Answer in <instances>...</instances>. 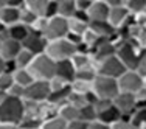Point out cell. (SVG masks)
<instances>
[{"label": "cell", "instance_id": "6da1fadb", "mask_svg": "<svg viewBox=\"0 0 146 129\" xmlns=\"http://www.w3.org/2000/svg\"><path fill=\"white\" fill-rule=\"evenodd\" d=\"M23 117H25V101H23V98L6 95V98L0 104V121L19 126Z\"/></svg>", "mask_w": 146, "mask_h": 129}, {"label": "cell", "instance_id": "7a4b0ae2", "mask_svg": "<svg viewBox=\"0 0 146 129\" xmlns=\"http://www.w3.org/2000/svg\"><path fill=\"white\" fill-rule=\"evenodd\" d=\"M117 44V56L124 64L127 70H138L141 59H143L145 50L135 45L132 41L126 42H115Z\"/></svg>", "mask_w": 146, "mask_h": 129}, {"label": "cell", "instance_id": "3957f363", "mask_svg": "<svg viewBox=\"0 0 146 129\" xmlns=\"http://www.w3.org/2000/svg\"><path fill=\"white\" fill-rule=\"evenodd\" d=\"M28 70L33 75L34 79L50 81V79L54 78V73H56V61H53V59L45 53L36 55L33 62L30 64Z\"/></svg>", "mask_w": 146, "mask_h": 129}, {"label": "cell", "instance_id": "277c9868", "mask_svg": "<svg viewBox=\"0 0 146 129\" xmlns=\"http://www.w3.org/2000/svg\"><path fill=\"white\" fill-rule=\"evenodd\" d=\"M78 51V47L72 44L67 37L62 39L48 41L45 47V55H48L53 61H64V59H72V56Z\"/></svg>", "mask_w": 146, "mask_h": 129}, {"label": "cell", "instance_id": "5b68a950", "mask_svg": "<svg viewBox=\"0 0 146 129\" xmlns=\"http://www.w3.org/2000/svg\"><path fill=\"white\" fill-rule=\"evenodd\" d=\"M92 92L95 93L100 100H110V101H113V98L120 93L118 81L115 78L96 75L95 79L92 81Z\"/></svg>", "mask_w": 146, "mask_h": 129}, {"label": "cell", "instance_id": "8992f818", "mask_svg": "<svg viewBox=\"0 0 146 129\" xmlns=\"http://www.w3.org/2000/svg\"><path fill=\"white\" fill-rule=\"evenodd\" d=\"M95 68H96V75L109 76V78H115V79H118L124 72L127 70L117 55H113V56H110V58H106V59H103V61L96 62Z\"/></svg>", "mask_w": 146, "mask_h": 129}, {"label": "cell", "instance_id": "52a82bcc", "mask_svg": "<svg viewBox=\"0 0 146 129\" xmlns=\"http://www.w3.org/2000/svg\"><path fill=\"white\" fill-rule=\"evenodd\" d=\"M93 106H95L96 114H98L96 120L107 124V126H112L115 121H118L121 118V112L115 107L113 101L110 100H98Z\"/></svg>", "mask_w": 146, "mask_h": 129}, {"label": "cell", "instance_id": "ba28073f", "mask_svg": "<svg viewBox=\"0 0 146 129\" xmlns=\"http://www.w3.org/2000/svg\"><path fill=\"white\" fill-rule=\"evenodd\" d=\"M117 81L120 92H127V93H137L145 86V78L138 70H126Z\"/></svg>", "mask_w": 146, "mask_h": 129}, {"label": "cell", "instance_id": "9c48e42d", "mask_svg": "<svg viewBox=\"0 0 146 129\" xmlns=\"http://www.w3.org/2000/svg\"><path fill=\"white\" fill-rule=\"evenodd\" d=\"M68 34V19L62 16H54L50 17L47 22L44 37L47 41H54V39H62Z\"/></svg>", "mask_w": 146, "mask_h": 129}, {"label": "cell", "instance_id": "30bf717a", "mask_svg": "<svg viewBox=\"0 0 146 129\" xmlns=\"http://www.w3.org/2000/svg\"><path fill=\"white\" fill-rule=\"evenodd\" d=\"M50 82L48 81H40V79H34L30 86L25 87L23 92V100L27 101H36V103H44L50 96Z\"/></svg>", "mask_w": 146, "mask_h": 129}, {"label": "cell", "instance_id": "8fae6325", "mask_svg": "<svg viewBox=\"0 0 146 129\" xmlns=\"http://www.w3.org/2000/svg\"><path fill=\"white\" fill-rule=\"evenodd\" d=\"M115 107L121 112V115H132L137 109V98L135 93H127V92H120L113 98Z\"/></svg>", "mask_w": 146, "mask_h": 129}, {"label": "cell", "instance_id": "7c38bea8", "mask_svg": "<svg viewBox=\"0 0 146 129\" xmlns=\"http://www.w3.org/2000/svg\"><path fill=\"white\" fill-rule=\"evenodd\" d=\"M47 42H48V41L45 39L42 34H37V33L30 31L28 37H27V39L22 42V48L31 51L33 55H40V53H45Z\"/></svg>", "mask_w": 146, "mask_h": 129}, {"label": "cell", "instance_id": "4fadbf2b", "mask_svg": "<svg viewBox=\"0 0 146 129\" xmlns=\"http://www.w3.org/2000/svg\"><path fill=\"white\" fill-rule=\"evenodd\" d=\"M54 76L62 81H65L67 84H72L75 81L76 76V68L73 65L72 59H64V61H58L56 62V73Z\"/></svg>", "mask_w": 146, "mask_h": 129}, {"label": "cell", "instance_id": "5bb4252c", "mask_svg": "<svg viewBox=\"0 0 146 129\" xmlns=\"http://www.w3.org/2000/svg\"><path fill=\"white\" fill-rule=\"evenodd\" d=\"M20 50H22V44L11 37H6L2 41V45H0V56L5 61H14Z\"/></svg>", "mask_w": 146, "mask_h": 129}, {"label": "cell", "instance_id": "9a60e30c", "mask_svg": "<svg viewBox=\"0 0 146 129\" xmlns=\"http://www.w3.org/2000/svg\"><path fill=\"white\" fill-rule=\"evenodd\" d=\"M89 28L100 37H106V39H113L117 33V28L112 27L107 20H90Z\"/></svg>", "mask_w": 146, "mask_h": 129}, {"label": "cell", "instance_id": "2e32d148", "mask_svg": "<svg viewBox=\"0 0 146 129\" xmlns=\"http://www.w3.org/2000/svg\"><path fill=\"white\" fill-rule=\"evenodd\" d=\"M129 16H131V13L127 11V8L124 5L115 6V8H110L107 22L112 27H115V28H120V27H123L124 23H126V20L129 19Z\"/></svg>", "mask_w": 146, "mask_h": 129}, {"label": "cell", "instance_id": "e0dca14e", "mask_svg": "<svg viewBox=\"0 0 146 129\" xmlns=\"http://www.w3.org/2000/svg\"><path fill=\"white\" fill-rule=\"evenodd\" d=\"M109 11H110V8L104 2H101V0H95V2L90 5L89 11H87V16H89L90 20H107Z\"/></svg>", "mask_w": 146, "mask_h": 129}, {"label": "cell", "instance_id": "ac0fdd59", "mask_svg": "<svg viewBox=\"0 0 146 129\" xmlns=\"http://www.w3.org/2000/svg\"><path fill=\"white\" fill-rule=\"evenodd\" d=\"M20 20V8L3 6L0 8V23L5 27H11Z\"/></svg>", "mask_w": 146, "mask_h": 129}, {"label": "cell", "instance_id": "d6986e66", "mask_svg": "<svg viewBox=\"0 0 146 129\" xmlns=\"http://www.w3.org/2000/svg\"><path fill=\"white\" fill-rule=\"evenodd\" d=\"M70 93H72V86L68 84V86H65V87H62V89H56V90H51L50 92V96H48V103L50 104H53V106H62V104H65L68 101V96H70Z\"/></svg>", "mask_w": 146, "mask_h": 129}, {"label": "cell", "instance_id": "ffe728a7", "mask_svg": "<svg viewBox=\"0 0 146 129\" xmlns=\"http://www.w3.org/2000/svg\"><path fill=\"white\" fill-rule=\"evenodd\" d=\"M72 62H73V65H75L76 70H81V68L95 65V61H93L92 55H90L89 51H84V50L76 51V53L72 56Z\"/></svg>", "mask_w": 146, "mask_h": 129}, {"label": "cell", "instance_id": "44dd1931", "mask_svg": "<svg viewBox=\"0 0 146 129\" xmlns=\"http://www.w3.org/2000/svg\"><path fill=\"white\" fill-rule=\"evenodd\" d=\"M30 31H31L30 27L23 25L22 22H17V23H14V25L8 27V37H11V39H14V41H17V42L22 44L23 41L28 37Z\"/></svg>", "mask_w": 146, "mask_h": 129}, {"label": "cell", "instance_id": "7402d4cb", "mask_svg": "<svg viewBox=\"0 0 146 129\" xmlns=\"http://www.w3.org/2000/svg\"><path fill=\"white\" fill-rule=\"evenodd\" d=\"M58 115L62 120L67 121V123H70V121L79 120V109L70 103H65V104H62V106L58 107Z\"/></svg>", "mask_w": 146, "mask_h": 129}, {"label": "cell", "instance_id": "603a6c76", "mask_svg": "<svg viewBox=\"0 0 146 129\" xmlns=\"http://www.w3.org/2000/svg\"><path fill=\"white\" fill-rule=\"evenodd\" d=\"M123 5L127 8L131 14L137 17L146 14V0H123Z\"/></svg>", "mask_w": 146, "mask_h": 129}, {"label": "cell", "instance_id": "cb8c5ba5", "mask_svg": "<svg viewBox=\"0 0 146 129\" xmlns=\"http://www.w3.org/2000/svg\"><path fill=\"white\" fill-rule=\"evenodd\" d=\"M58 5V16H62V17H70L75 14L76 11V6H75V0H54Z\"/></svg>", "mask_w": 146, "mask_h": 129}, {"label": "cell", "instance_id": "d4e9b609", "mask_svg": "<svg viewBox=\"0 0 146 129\" xmlns=\"http://www.w3.org/2000/svg\"><path fill=\"white\" fill-rule=\"evenodd\" d=\"M13 78H14V82L22 87H27L30 86L31 82L34 81L33 75L30 73L28 68H16L14 72H13Z\"/></svg>", "mask_w": 146, "mask_h": 129}, {"label": "cell", "instance_id": "484cf974", "mask_svg": "<svg viewBox=\"0 0 146 129\" xmlns=\"http://www.w3.org/2000/svg\"><path fill=\"white\" fill-rule=\"evenodd\" d=\"M34 56H36V55H33L31 51L25 50V48H22V50L19 51V55L16 56V59H14L16 67H17V68H28L30 64L33 62Z\"/></svg>", "mask_w": 146, "mask_h": 129}, {"label": "cell", "instance_id": "4316f807", "mask_svg": "<svg viewBox=\"0 0 146 129\" xmlns=\"http://www.w3.org/2000/svg\"><path fill=\"white\" fill-rule=\"evenodd\" d=\"M50 0H25V8L33 11L36 16H45V9L48 6Z\"/></svg>", "mask_w": 146, "mask_h": 129}, {"label": "cell", "instance_id": "83f0119b", "mask_svg": "<svg viewBox=\"0 0 146 129\" xmlns=\"http://www.w3.org/2000/svg\"><path fill=\"white\" fill-rule=\"evenodd\" d=\"M87 30H89V22L76 19V17H70V19H68V31H70V33L82 36Z\"/></svg>", "mask_w": 146, "mask_h": 129}, {"label": "cell", "instance_id": "f1b7e54d", "mask_svg": "<svg viewBox=\"0 0 146 129\" xmlns=\"http://www.w3.org/2000/svg\"><path fill=\"white\" fill-rule=\"evenodd\" d=\"M40 129H67V121L62 120L59 115H54L51 118L44 120L40 124Z\"/></svg>", "mask_w": 146, "mask_h": 129}, {"label": "cell", "instance_id": "f546056e", "mask_svg": "<svg viewBox=\"0 0 146 129\" xmlns=\"http://www.w3.org/2000/svg\"><path fill=\"white\" fill-rule=\"evenodd\" d=\"M98 118V114H96V109L93 104H86L84 107L79 109V120L86 121V123H92Z\"/></svg>", "mask_w": 146, "mask_h": 129}, {"label": "cell", "instance_id": "4dcf8cb0", "mask_svg": "<svg viewBox=\"0 0 146 129\" xmlns=\"http://www.w3.org/2000/svg\"><path fill=\"white\" fill-rule=\"evenodd\" d=\"M95 76H96V68H95V65H92V67H86V68H81V70H76L75 79L92 82L95 79Z\"/></svg>", "mask_w": 146, "mask_h": 129}, {"label": "cell", "instance_id": "1f68e13d", "mask_svg": "<svg viewBox=\"0 0 146 129\" xmlns=\"http://www.w3.org/2000/svg\"><path fill=\"white\" fill-rule=\"evenodd\" d=\"M132 115H121V118L110 126V129H140L132 123Z\"/></svg>", "mask_w": 146, "mask_h": 129}, {"label": "cell", "instance_id": "d6a6232c", "mask_svg": "<svg viewBox=\"0 0 146 129\" xmlns=\"http://www.w3.org/2000/svg\"><path fill=\"white\" fill-rule=\"evenodd\" d=\"M37 17H39V16H36L33 11H30V9L25 8V6H22V8H20V20H19V22H22L23 25L31 27L34 22H36Z\"/></svg>", "mask_w": 146, "mask_h": 129}, {"label": "cell", "instance_id": "836d02e7", "mask_svg": "<svg viewBox=\"0 0 146 129\" xmlns=\"http://www.w3.org/2000/svg\"><path fill=\"white\" fill-rule=\"evenodd\" d=\"M132 123L135 124L137 128H143L146 124V106L145 107H138V109H135V112L132 114Z\"/></svg>", "mask_w": 146, "mask_h": 129}, {"label": "cell", "instance_id": "e575fe53", "mask_svg": "<svg viewBox=\"0 0 146 129\" xmlns=\"http://www.w3.org/2000/svg\"><path fill=\"white\" fill-rule=\"evenodd\" d=\"M14 84V78H13V73L9 72H3L0 73V90L2 92H6L11 89V86Z\"/></svg>", "mask_w": 146, "mask_h": 129}, {"label": "cell", "instance_id": "d590c367", "mask_svg": "<svg viewBox=\"0 0 146 129\" xmlns=\"http://www.w3.org/2000/svg\"><path fill=\"white\" fill-rule=\"evenodd\" d=\"M67 103L73 104V106H76L78 109H81V107H84L86 104H87V101H86V95L84 93H78V92H73L70 93V96H68V101Z\"/></svg>", "mask_w": 146, "mask_h": 129}, {"label": "cell", "instance_id": "8d00e7d4", "mask_svg": "<svg viewBox=\"0 0 146 129\" xmlns=\"http://www.w3.org/2000/svg\"><path fill=\"white\" fill-rule=\"evenodd\" d=\"M70 86H72L73 92H78V93H87V92L92 90V82L81 81V79H75Z\"/></svg>", "mask_w": 146, "mask_h": 129}, {"label": "cell", "instance_id": "74e56055", "mask_svg": "<svg viewBox=\"0 0 146 129\" xmlns=\"http://www.w3.org/2000/svg\"><path fill=\"white\" fill-rule=\"evenodd\" d=\"M47 22H48V17H44V16H39L36 19V22L30 27V30L33 33H37V34H42L45 33V28H47Z\"/></svg>", "mask_w": 146, "mask_h": 129}, {"label": "cell", "instance_id": "f35d334b", "mask_svg": "<svg viewBox=\"0 0 146 129\" xmlns=\"http://www.w3.org/2000/svg\"><path fill=\"white\" fill-rule=\"evenodd\" d=\"M23 92H25V87H22V86H19L14 82V84L11 86V89L8 90V95L17 96V98H23Z\"/></svg>", "mask_w": 146, "mask_h": 129}, {"label": "cell", "instance_id": "ab89813d", "mask_svg": "<svg viewBox=\"0 0 146 129\" xmlns=\"http://www.w3.org/2000/svg\"><path fill=\"white\" fill-rule=\"evenodd\" d=\"M54 16H58V5H56L54 0H50L47 9H45V16L44 17H48V19H50V17H54Z\"/></svg>", "mask_w": 146, "mask_h": 129}, {"label": "cell", "instance_id": "60d3db41", "mask_svg": "<svg viewBox=\"0 0 146 129\" xmlns=\"http://www.w3.org/2000/svg\"><path fill=\"white\" fill-rule=\"evenodd\" d=\"M92 0H75V6H76V9L78 11H84V13H87L89 11V8H90V5H92Z\"/></svg>", "mask_w": 146, "mask_h": 129}, {"label": "cell", "instance_id": "b9f144b4", "mask_svg": "<svg viewBox=\"0 0 146 129\" xmlns=\"http://www.w3.org/2000/svg\"><path fill=\"white\" fill-rule=\"evenodd\" d=\"M89 124L90 123H86L82 120H75L67 123V129H89Z\"/></svg>", "mask_w": 146, "mask_h": 129}, {"label": "cell", "instance_id": "7bdbcfd3", "mask_svg": "<svg viewBox=\"0 0 146 129\" xmlns=\"http://www.w3.org/2000/svg\"><path fill=\"white\" fill-rule=\"evenodd\" d=\"M5 5L11 8H22L25 5V0H5Z\"/></svg>", "mask_w": 146, "mask_h": 129}, {"label": "cell", "instance_id": "ee69618b", "mask_svg": "<svg viewBox=\"0 0 146 129\" xmlns=\"http://www.w3.org/2000/svg\"><path fill=\"white\" fill-rule=\"evenodd\" d=\"M89 129H110V126H107V124L101 123V121L95 120V121H92V123L89 124Z\"/></svg>", "mask_w": 146, "mask_h": 129}, {"label": "cell", "instance_id": "f6af8a7d", "mask_svg": "<svg viewBox=\"0 0 146 129\" xmlns=\"http://www.w3.org/2000/svg\"><path fill=\"white\" fill-rule=\"evenodd\" d=\"M138 72L141 73V76H143V78H146V53L143 55V59H141L140 65H138Z\"/></svg>", "mask_w": 146, "mask_h": 129}, {"label": "cell", "instance_id": "bcb514c9", "mask_svg": "<svg viewBox=\"0 0 146 129\" xmlns=\"http://www.w3.org/2000/svg\"><path fill=\"white\" fill-rule=\"evenodd\" d=\"M101 2H104L109 8H115V6H121V5H123V0H101Z\"/></svg>", "mask_w": 146, "mask_h": 129}, {"label": "cell", "instance_id": "7dc6e473", "mask_svg": "<svg viewBox=\"0 0 146 129\" xmlns=\"http://www.w3.org/2000/svg\"><path fill=\"white\" fill-rule=\"evenodd\" d=\"M0 129H19V126H17V124H11V123L0 121Z\"/></svg>", "mask_w": 146, "mask_h": 129}, {"label": "cell", "instance_id": "c3c4849f", "mask_svg": "<svg viewBox=\"0 0 146 129\" xmlns=\"http://www.w3.org/2000/svg\"><path fill=\"white\" fill-rule=\"evenodd\" d=\"M5 67H6V61H5L2 56H0V73L5 72Z\"/></svg>", "mask_w": 146, "mask_h": 129}, {"label": "cell", "instance_id": "681fc988", "mask_svg": "<svg viewBox=\"0 0 146 129\" xmlns=\"http://www.w3.org/2000/svg\"><path fill=\"white\" fill-rule=\"evenodd\" d=\"M6 95H8V93H6V92H2V90H0V104L3 103V100L6 98Z\"/></svg>", "mask_w": 146, "mask_h": 129}, {"label": "cell", "instance_id": "f907efd6", "mask_svg": "<svg viewBox=\"0 0 146 129\" xmlns=\"http://www.w3.org/2000/svg\"><path fill=\"white\" fill-rule=\"evenodd\" d=\"M141 129H146V124H145V126H143V128H141Z\"/></svg>", "mask_w": 146, "mask_h": 129}, {"label": "cell", "instance_id": "816d5d0a", "mask_svg": "<svg viewBox=\"0 0 146 129\" xmlns=\"http://www.w3.org/2000/svg\"><path fill=\"white\" fill-rule=\"evenodd\" d=\"M145 86H146V78H145Z\"/></svg>", "mask_w": 146, "mask_h": 129}, {"label": "cell", "instance_id": "f5cc1de1", "mask_svg": "<svg viewBox=\"0 0 146 129\" xmlns=\"http://www.w3.org/2000/svg\"><path fill=\"white\" fill-rule=\"evenodd\" d=\"M0 45H2V41H0Z\"/></svg>", "mask_w": 146, "mask_h": 129}, {"label": "cell", "instance_id": "db71d44e", "mask_svg": "<svg viewBox=\"0 0 146 129\" xmlns=\"http://www.w3.org/2000/svg\"><path fill=\"white\" fill-rule=\"evenodd\" d=\"M92 2H95V0H92Z\"/></svg>", "mask_w": 146, "mask_h": 129}]
</instances>
